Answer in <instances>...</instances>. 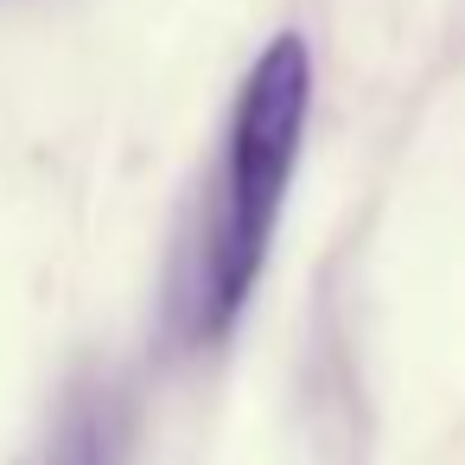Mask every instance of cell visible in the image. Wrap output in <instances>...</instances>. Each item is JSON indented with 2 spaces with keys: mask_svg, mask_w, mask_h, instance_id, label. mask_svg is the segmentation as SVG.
<instances>
[{
  "mask_svg": "<svg viewBox=\"0 0 465 465\" xmlns=\"http://www.w3.org/2000/svg\"><path fill=\"white\" fill-rule=\"evenodd\" d=\"M306 115H312V52L300 33H274L230 103L204 223L192 230V249L173 274L179 344H217L242 319V306L268 268L281 204L293 192Z\"/></svg>",
  "mask_w": 465,
  "mask_h": 465,
  "instance_id": "1",
  "label": "cell"
},
{
  "mask_svg": "<svg viewBox=\"0 0 465 465\" xmlns=\"http://www.w3.org/2000/svg\"><path fill=\"white\" fill-rule=\"evenodd\" d=\"M45 465H122V401L109 389H84L64 408Z\"/></svg>",
  "mask_w": 465,
  "mask_h": 465,
  "instance_id": "2",
  "label": "cell"
}]
</instances>
